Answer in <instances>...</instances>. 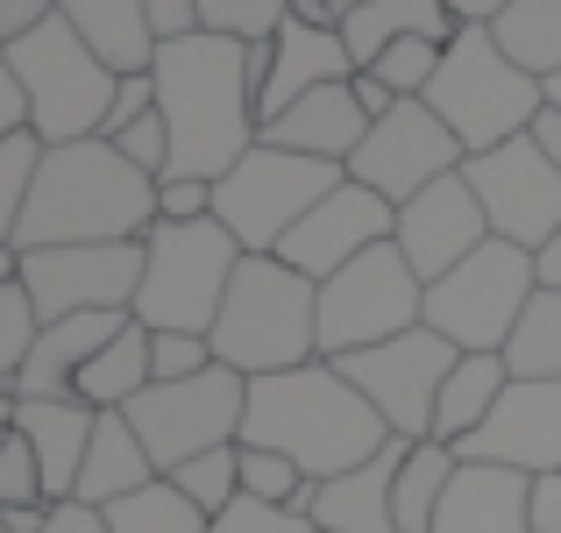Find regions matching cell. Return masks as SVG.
Instances as JSON below:
<instances>
[{"label":"cell","instance_id":"obj_41","mask_svg":"<svg viewBox=\"0 0 561 533\" xmlns=\"http://www.w3.org/2000/svg\"><path fill=\"white\" fill-rule=\"evenodd\" d=\"M206 533H320L306 512H291V506H256V498H234L228 512H220Z\"/></svg>","mask_w":561,"mask_h":533},{"label":"cell","instance_id":"obj_8","mask_svg":"<svg viewBox=\"0 0 561 533\" xmlns=\"http://www.w3.org/2000/svg\"><path fill=\"white\" fill-rule=\"evenodd\" d=\"M534 292H540L534 249L491 235L469 263H455L448 277L426 285V328H434L440 342H455L462 355H505L519 314L534 306Z\"/></svg>","mask_w":561,"mask_h":533},{"label":"cell","instance_id":"obj_9","mask_svg":"<svg viewBox=\"0 0 561 533\" xmlns=\"http://www.w3.org/2000/svg\"><path fill=\"white\" fill-rule=\"evenodd\" d=\"M342 178H348V165L256 143V150L214 185V220L242 242V257H277V242H285Z\"/></svg>","mask_w":561,"mask_h":533},{"label":"cell","instance_id":"obj_44","mask_svg":"<svg viewBox=\"0 0 561 533\" xmlns=\"http://www.w3.org/2000/svg\"><path fill=\"white\" fill-rule=\"evenodd\" d=\"M206 214H214L206 178H157V220H206Z\"/></svg>","mask_w":561,"mask_h":533},{"label":"cell","instance_id":"obj_51","mask_svg":"<svg viewBox=\"0 0 561 533\" xmlns=\"http://www.w3.org/2000/svg\"><path fill=\"white\" fill-rule=\"evenodd\" d=\"M348 93H356V107L370 114V122H383V114L398 107V93H391V86L377 79V71H356V79H348Z\"/></svg>","mask_w":561,"mask_h":533},{"label":"cell","instance_id":"obj_22","mask_svg":"<svg viewBox=\"0 0 561 533\" xmlns=\"http://www.w3.org/2000/svg\"><path fill=\"white\" fill-rule=\"evenodd\" d=\"M136 314H71V320H43L36 349H28L22 377L8 384L14 398H71V384H79V370L93 363L100 349L114 342V334L128 328Z\"/></svg>","mask_w":561,"mask_h":533},{"label":"cell","instance_id":"obj_61","mask_svg":"<svg viewBox=\"0 0 561 533\" xmlns=\"http://www.w3.org/2000/svg\"><path fill=\"white\" fill-rule=\"evenodd\" d=\"M342 8H348V0H342Z\"/></svg>","mask_w":561,"mask_h":533},{"label":"cell","instance_id":"obj_29","mask_svg":"<svg viewBox=\"0 0 561 533\" xmlns=\"http://www.w3.org/2000/svg\"><path fill=\"white\" fill-rule=\"evenodd\" d=\"M505 384H512L505 355H455L448 384H440V406H434V441L462 449V441H469V434H477V427L497 412Z\"/></svg>","mask_w":561,"mask_h":533},{"label":"cell","instance_id":"obj_18","mask_svg":"<svg viewBox=\"0 0 561 533\" xmlns=\"http://www.w3.org/2000/svg\"><path fill=\"white\" fill-rule=\"evenodd\" d=\"M398 249H405V263L434 285V277H448L455 263H469L483 242H491V214H483L477 185H469L462 171L440 178V185L412 192L405 206H398Z\"/></svg>","mask_w":561,"mask_h":533},{"label":"cell","instance_id":"obj_12","mask_svg":"<svg viewBox=\"0 0 561 533\" xmlns=\"http://www.w3.org/2000/svg\"><path fill=\"white\" fill-rule=\"evenodd\" d=\"M455 355L462 349L440 342L434 328H412V334H398V342L334 355V363H342V377L377 406V420L391 427L398 441H434V406H440V384H448Z\"/></svg>","mask_w":561,"mask_h":533},{"label":"cell","instance_id":"obj_55","mask_svg":"<svg viewBox=\"0 0 561 533\" xmlns=\"http://www.w3.org/2000/svg\"><path fill=\"white\" fill-rule=\"evenodd\" d=\"M534 263H540V285H548V292H561V228H554L548 242L534 249Z\"/></svg>","mask_w":561,"mask_h":533},{"label":"cell","instance_id":"obj_33","mask_svg":"<svg viewBox=\"0 0 561 533\" xmlns=\"http://www.w3.org/2000/svg\"><path fill=\"white\" fill-rule=\"evenodd\" d=\"M505 370L512 377H561V292L548 285L534 292V306L519 314V328L505 342Z\"/></svg>","mask_w":561,"mask_h":533},{"label":"cell","instance_id":"obj_10","mask_svg":"<svg viewBox=\"0 0 561 533\" xmlns=\"http://www.w3.org/2000/svg\"><path fill=\"white\" fill-rule=\"evenodd\" d=\"M426 328V277L405 263L398 242L363 249L348 271H334L320 285V355H356L377 342H398V334Z\"/></svg>","mask_w":561,"mask_h":533},{"label":"cell","instance_id":"obj_31","mask_svg":"<svg viewBox=\"0 0 561 533\" xmlns=\"http://www.w3.org/2000/svg\"><path fill=\"white\" fill-rule=\"evenodd\" d=\"M491 36L505 43V57L526 65L534 79H561V0H512L491 22Z\"/></svg>","mask_w":561,"mask_h":533},{"label":"cell","instance_id":"obj_50","mask_svg":"<svg viewBox=\"0 0 561 533\" xmlns=\"http://www.w3.org/2000/svg\"><path fill=\"white\" fill-rule=\"evenodd\" d=\"M43 533H107V512L100 506H79V498H65V506L50 512V526Z\"/></svg>","mask_w":561,"mask_h":533},{"label":"cell","instance_id":"obj_34","mask_svg":"<svg viewBox=\"0 0 561 533\" xmlns=\"http://www.w3.org/2000/svg\"><path fill=\"white\" fill-rule=\"evenodd\" d=\"M171 484H179L206 520H220V512L242 498V441H234V449H206V455H192V463H179V469H171Z\"/></svg>","mask_w":561,"mask_h":533},{"label":"cell","instance_id":"obj_26","mask_svg":"<svg viewBox=\"0 0 561 533\" xmlns=\"http://www.w3.org/2000/svg\"><path fill=\"white\" fill-rule=\"evenodd\" d=\"M142 484H157V463H150V449H142V434H136V420L128 412H100V427H93V449H85V469H79V506H122L128 491H142Z\"/></svg>","mask_w":561,"mask_h":533},{"label":"cell","instance_id":"obj_36","mask_svg":"<svg viewBox=\"0 0 561 533\" xmlns=\"http://www.w3.org/2000/svg\"><path fill=\"white\" fill-rule=\"evenodd\" d=\"M285 22H291V0H199V29L206 36L271 43Z\"/></svg>","mask_w":561,"mask_h":533},{"label":"cell","instance_id":"obj_47","mask_svg":"<svg viewBox=\"0 0 561 533\" xmlns=\"http://www.w3.org/2000/svg\"><path fill=\"white\" fill-rule=\"evenodd\" d=\"M142 8H150V22H157V36H164V43L199 36V0H142Z\"/></svg>","mask_w":561,"mask_h":533},{"label":"cell","instance_id":"obj_7","mask_svg":"<svg viewBox=\"0 0 561 533\" xmlns=\"http://www.w3.org/2000/svg\"><path fill=\"white\" fill-rule=\"evenodd\" d=\"M8 65H14V79H22V93H28V136H36L43 150L85 143V136L107 128V107H114V86L122 79L85 50V36L65 22V14H50V22H36L28 36H14Z\"/></svg>","mask_w":561,"mask_h":533},{"label":"cell","instance_id":"obj_43","mask_svg":"<svg viewBox=\"0 0 561 533\" xmlns=\"http://www.w3.org/2000/svg\"><path fill=\"white\" fill-rule=\"evenodd\" d=\"M150 363H157V384L199 377V370H214V342L206 334H150Z\"/></svg>","mask_w":561,"mask_h":533},{"label":"cell","instance_id":"obj_27","mask_svg":"<svg viewBox=\"0 0 561 533\" xmlns=\"http://www.w3.org/2000/svg\"><path fill=\"white\" fill-rule=\"evenodd\" d=\"M455 29L462 22L448 14V0H356V8L342 14V43H348V57H356V71L377 65V57L405 36L455 43Z\"/></svg>","mask_w":561,"mask_h":533},{"label":"cell","instance_id":"obj_49","mask_svg":"<svg viewBox=\"0 0 561 533\" xmlns=\"http://www.w3.org/2000/svg\"><path fill=\"white\" fill-rule=\"evenodd\" d=\"M534 533H561V469L534 477Z\"/></svg>","mask_w":561,"mask_h":533},{"label":"cell","instance_id":"obj_15","mask_svg":"<svg viewBox=\"0 0 561 533\" xmlns=\"http://www.w3.org/2000/svg\"><path fill=\"white\" fill-rule=\"evenodd\" d=\"M462 178L477 185V200H483V214H491L497 242L540 249L561 228V171L540 157L534 136H512V143H497V150L469 157Z\"/></svg>","mask_w":561,"mask_h":533},{"label":"cell","instance_id":"obj_3","mask_svg":"<svg viewBox=\"0 0 561 533\" xmlns=\"http://www.w3.org/2000/svg\"><path fill=\"white\" fill-rule=\"evenodd\" d=\"M157 228V178L136 171L107 136L57 143L43 150L36 185L22 214V249H57V242H142Z\"/></svg>","mask_w":561,"mask_h":533},{"label":"cell","instance_id":"obj_46","mask_svg":"<svg viewBox=\"0 0 561 533\" xmlns=\"http://www.w3.org/2000/svg\"><path fill=\"white\" fill-rule=\"evenodd\" d=\"M8 136H28V93H22V79H14V65H8V43H0V143Z\"/></svg>","mask_w":561,"mask_h":533},{"label":"cell","instance_id":"obj_20","mask_svg":"<svg viewBox=\"0 0 561 533\" xmlns=\"http://www.w3.org/2000/svg\"><path fill=\"white\" fill-rule=\"evenodd\" d=\"M405 449L412 441H391L383 455H370L363 469H342V477L313 484L306 491V520L320 533H398V469H405Z\"/></svg>","mask_w":561,"mask_h":533},{"label":"cell","instance_id":"obj_6","mask_svg":"<svg viewBox=\"0 0 561 533\" xmlns=\"http://www.w3.org/2000/svg\"><path fill=\"white\" fill-rule=\"evenodd\" d=\"M242 242L206 220H157L142 235V292H136V320L150 334H214L220 299L234 285Z\"/></svg>","mask_w":561,"mask_h":533},{"label":"cell","instance_id":"obj_21","mask_svg":"<svg viewBox=\"0 0 561 533\" xmlns=\"http://www.w3.org/2000/svg\"><path fill=\"white\" fill-rule=\"evenodd\" d=\"M434 533H534V477L497 463H462L434 512Z\"/></svg>","mask_w":561,"mask_h":533},{"label":"cell","instance_id":"obj_1","mask_svg":"<svg viewBox=\"0 0 561 533\" xmlns=\"http://www.w3.org/2000/svg\"><path fill=\"white\" fill-rule=\"evenodd\" d=\"M150 79H157V114L171 128V171L164 178H206V185H220L263 143L249 43L199 29V36H179L157 50Z\"/></svg>","mask_w":561,"mask_h":533},{"label":"cell","instance_id":"obj_52","mask_svg":"<svg viewBox=\"0 0 561 533\" xmlns=\"http://www.w3.org/2000/svg\"><path fill=\"white\" fill-rule=\"evenodd\" d=\"M526 136H534V143H540V157H548V165L561 171V107H540Z\"/></svg>","mask_w":561,"mask_h":533},{"label":"cell","instance_id":"obj_32","mask_svg":"<svg viewBox=\"0 0 561 533\" xmlns=\"http://www.w3.org/2000/svg\"><path fill=\"white\" fill-rule=\"evenodd\" d=\"M206 526L214 520H206L171 477H157V484H142V491H128L122 506H107V533H206Z\"/></svg>","mask_w":561,"mask_h":533},{"label":"cell","instance_id":"obj_40","mask_svg":"<svg viewBox=\"0 0 561 533\" xmlns=\"http://www.w3.org/2000/svg\"><path fill=\"white\" fill-rule=\"evenodd\" d=\"M43 463H36V449H28V434L22 427H8L0 434V512L8 506H43Z\"/></svg>","mask_w":561,"mask_h":533},{"label":"cell","instance_id":"obj_17","mask_svg":"<svg viewBox=\"0 0 561 533\" xmlns=\"http://www.w3.org/2000/svg\"><path fill=\"white\" fill-rule=\"evenodd\" d=\"M462 463H497L519 477L561 469V377H512L497 412L462 441Z\"/></svg>","mask_w":561,"mask_h":533},{"label":"cell","instance_id":"obj_28","mask_svg":"<svg viewBox=\"0 0 561 533\" xmlns=\"http://www.w3.org/2000/svg\"><path fill=\"white\" fill-rule=\"evenodd\" d=\"M157 384V363H150V328L142 320H128L122 334H114L107 349L93 355V363L79 370V384H71V398L93 412H128L142 392Z\"/></svg>","mask_w":561,"mask_h":533},{"label":"cell","instance_id":"obj_35","mask_svg":"<svg viewBox=\"0 0 561 533\" xmlns=\"http://www.w3.org/2000/svg\"><path fill=\"white\" fill-rule=\"evenodd\" d=\"M306 491H313V477H306L291 455H277V449H242V498L306 512Z\"/></svg>","mask_w":561,"mask_h":533},{"label":"cell","instance_id":"obj_16","mask_svg":"<svg viewBox=\"0 0 561 533\" xmlns=\"http://www.w3.org/2000/svg\"><path fill=\"white\" fill-rule=\"evenodd\" d=\"M398 235V206L383 200V192L356 185V178H342V185L328 192V200L313 206V214L299 220V228L277 242V257L291 263L299 277H313V285H328L334 271H348V263L363 257V249L391 242Z\"/></svg>","mask_w":561,"mask_h":533},{"label":"cell","instance_id":"obj_39","mask_svg":"<svg viewBox=\"0 0 561 533\" xmlns=\"http://www.w3.org/2000/svg\"><path fill=\"white\" fill-rule=\"evenodd\" d=\"M36 334H43L36 299H28L22 285H0V392L22 377V363H28V349H36Z\"/></svg>","mask_w":561,"mask_h":533},{"label":"cell","instance_id":"obj_14","mask_svg":"<svg viewBox=\"0 0 561 533\" xmlns=\"http://www.w3.org/2000/svg\"><path fill=\"white\" fill-rule=\"evenodd\" d=\"M462 165H469V157H462V143H455V128L440 122L426 100H398L383 122H370L363 150L348 157V178L370 185V192H383L391 206H405L412 192L455 178Z\"/></svg>","mask_w":561,"mask_h":533},{"label":"cell","instance_id":"obj_45","mask_svg":"<svg viewBox=\"0 0 561 533\" xmlns=\"http://www.w3.org/2000/svg\"><path fill=\"white\" fill-rule=\"evenodd\" d=\"M142 114H157V79L150 71H136V79L114 86V107H107V128H100V136H122V128L142 122Z\"/></svg>","mask_w":561,"mask_h":533},{"label":"cell","instance_id":"obj_59","mask_svg":"<svg viewBox=\"0 0 561 533\" xmlns=\"http://www.w3.org/2000/svg\"><path fill=\"white\" fill-rule=\"evenodd\" d=\"M0 533H8V520H0Z\"/></svg>","mask_w":561,"mask_h":533},{"label":"cell","instance_id":"obj_23","mask_svg":"<svg viewBox=\"0 0 561 533\" xmlns=\"http://www.w3.org/2000/svg\"><path fill=\"white\" fill-rule=\"evenodd\" d=\"M14 427L28 434V449H36V463H43L50 506H65V498L79 491V469H85V449H93L100 412L79 406V398H14Z\"/></svg>","mask_w":561,"mask_h":533},{"label":"cell","instance_id":"obj_13","mask_svg":"<svg viewBox=\"0 0 561 533\" xmlns=\"http://www.w3.org/2000/svg\"><path fill=\"white\" fill-rule=\"evenodd\" d=\"M22 292L36 299V320L136 314V292H142V242H57V249H22Z\"/></svg>","mask_w":561,"mask_h":533},{"label":"cell","instance_id":"obj_60","mask_svg":"<svg viewBox=\"0 0 561 533\" xmlns=\"http://www.w3.org/2000/svg\"><path fill=\"white\" fill-rule=\"evenodd\" d=\"M348 8H356V0H348Z\"/></svg>","mask_w":561,"mask_h":533},{"label":"cell","instance_id":"obj_58","mask_svg":"<svg viewBox=\"0 0 561 533\" xmlns=\"http://www.w3.org/2000/svg\"><path fill=\"white\" fill-rule=\"evenodd\" d=\"M548 107H561V79H548Z\"/></svg>","mask_w":561,"mask_h":533},{"label":"cell","instance_id":"obj_25","mask_svg":"<svg viewBox=\"0 0 561 533\" xmlns=\"http://www.w3.org/2000/svg\"><path fill=\"white\" fill-rule=\"evenodd\" d=\"M57 14L79 29L85 50H93L114 79L150 71L157 50H164V36H157V22H150V8H142V0H57Z\"/></svg>","mask_w":561,"mask_h":533},{"label":"cell","instance_id":"obj_53","mask_svg":"<svg viewBox=\"0 0 561 533\" xmlns=\"http://www.w3.org/2000/svg\"><path fill=\"white\" fill-rule=\"evenodd\" d=\"M50 498H43V506H8V512H0V520H8V533H43V526H50Z\"/></svg>","mask_w":561,"mask_h":533},{"label":"cell","instance_id":"obj_37","mask_svg":"<svg viewBox=\"0 0 561 533\" xmlns=\"http://www.w3.org/2000/svg\"><path fill=\"white\" fill-rule=\"evenodd\" d=\"M36 165H43V143L36 136H8V143H0V242H14V235H22ZM14 249H22V242H14Z\"/></svg>","mask_w":561,"mask_h":533},{"label":"cell","instance_id":"obj_48","mask_svg":"<svg viewBox=\"0 0 561 533\" xmlns=\"http://www.w3.org/2000/svg\"><path fill=\"white\" fill-rule=\"evenodd\" d=\"M50 14H57V0H0V43L28 36V29L50 22Z\"/></svg>","mask_w":561,"mask_h":533},{"label":"cell","instance_id":"obj_57","mask_svg":"<svg viewBox=\"0 0 561 533\" xmlns=\"http://www.w3.org/2000/svg\"><path fill=\"white\" fill-rule=\"evenodd\" d=\"M14 427V392H0V434Z\"/></svg>","mask_w":561,"mask_h":533},{"label":"cell","instance_id":"obj_19","mask_svg":"<svg viewBox=\"0 0 561 533\" xmlns=\"http://www.w3.org/2000/svg\"><path fill=\"white\" fill-rule=\"evenodd\" d=\"M342 79H356V57H348L342 29H313V22L291 14V22L271 36V79H263V93H256V114H263V122H277V114L299 107L306 93L342 86Z\"/></svg>","mask_w":561,"mask_h":533},{"label":"cell","instance_id":"obj_4","mask_svg":"<svg viewBox=\"0 0 561 533\" xmlns=\"http://www.w3.org/2000/svg\"><path fill=\"white\" fill-rule=\"evenodd\" d=\"M214 363L242 370V377H277L320 355V285L299 277L285 257H242L234 285L214 320Z\"/></svg>","mask_w":561,"mask_h":533},{"label":"cell","instance_id":"obj_2","mask_svg":"<svg viewBox=\"0 0 561 533\" xmlns=\"http://www.w3.org/2000/svg\"><path fill=\"white\" fill-rule=\"evenodd\" d=\"M391 427L377 420V406L342 377V363L313 355L299 370L277 377H249V412H242V449H277L306 469L313 484L363 469L370 455L391 449Z\"/></svg>","mask_w":561,"mask_h":533},{"label":"cell","instance_id":"obj_38","mask_svg":"<svg viewBox=\"0 0 561 533\" xmlns=\"http://www.w3.org/2000/svg\"><path fill=\"white\" fill-rule=\"evenodd\" d=\"M440 50H448V43L405 36V43H391V50H383L377 65H363V71H377L398 100H426V86H434V71H440Z\"/></svg>","mask_w":561,"mask_h":533},{"label":"cell","instance_id":"obj_24","mask_svg":"<svg viewBox=\"0 0 561 533\" xmlns=\"http://www.w3.org/2000/svg\"><path fill=\"white\" fill-rule=\"evenodd\" d=\"M363 136H370V114L356 107L348 79L320 86V93H306L299 107H285L277 122H263V143L299 150V157H328V165H348V157L363 150Z\"/></svg>","mask_w":561,"mask_h":533},{"label":"cell","instance_id":"obj_56","mask_svg":"<svg viewBox=\"0 0 561 533\" xmlns=\"http://www.w3.org/2000/svg\"><path fill=\"white\" fill-rule=\"evenodd\" d=\"M0 285H22V249L0 242Z\"/></svg>","mask_w":561,"mask_h":533},{"label":"cell","instance_id":"obj_54","mask_svg":"<svg viewBox=\"0 0 561 533\" xmlns=\"http://www.w3.org/2000/svg\"><path fill=\"white\" fill-rule=\"evenodd\" d=\"M512 8V0H448V14H455V22H497V14H505Z\"/></svg>","mask_w":561,"mask_h":533},{"label":"cell","instance_id":"obj_42","mask_svg":"<svg viewBox=\"0 0 561 533\" xmlns=\"http://www.w3.org/2000/svg\"><path fill=\"white\" fill-rule=\"evenodd\" d=\"M107 143H114V150H122L136 171H150V178L171 171V128H164V114H142V122H128L122 136H107Z\"/></svg>","mask_w":561,"mask_h":533},{"label":"cell","instance_id":"obj_5","mask_svg":"<svg viewBox=\"0 0 561 533\" xmlns=\"http://www.w3.org/2000/svg\"><path fill=\"white\" fill-rule=\"evenodd\" d=\"M426 107L455 128L462 157H483L497 143L526 136L534 114L548 107V79H534L526 65H512L505 43L491 36V22L455 29V43L440 50V71L426 86Z\"/></svg>","mask_w":561,"mask_h":533},{"label":"cell","instance_id":"obj_11","mask_svg":"<svg viewBox=\"0 0 561 533\" xmlns=\"http://www.w3.org/2000/svg\"><path fill=\"white\" fill-rule=\"evenodd\" d=\"M242 412H249V377L228 363L199 370V377H179V384H150V392L128 406L142 449H150L157 477H171L179 463L206 449H234L242 441Z\"/></svg>","mask_w":561,"mask_h":533},{"label":"cell","instance_id":"obj_30","mask_svg":"<svg viewBox=\"0 0 561 533\" xmlns=\"http://www.w3.org/2000/svg\"><path fill=\"white\" fill-rule=\"evenodd\" d=\"M455 469H462V455H455L448 441H412L405 469H398V491H391L398 533H434V512H440V498H448Z\"/></svg>","mask_w":561,"mask_h":533}]
</instances>
